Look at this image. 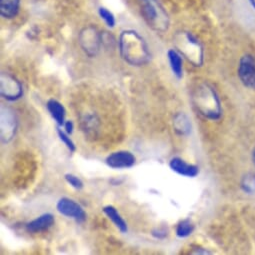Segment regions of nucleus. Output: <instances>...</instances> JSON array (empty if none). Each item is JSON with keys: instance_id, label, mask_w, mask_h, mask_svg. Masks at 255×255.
<instances>
[{"instance_id": "393cba45", "label": "nucleus", "mask_w": 255, "mask_h": 255, "mask_svg": "<svg viewBox=\"0 0 255 255\" xmlns=\"http://www.w3.org/2000/svg\"><path fill=\"white\" fill-rule=\"evenodd\" d=\"M252 161H253V164L255 165V147L253 148V151H252Z\"/></svg>"}, {"instance_id": "9d476101", "label": "nucleus", "mask_w": 255, "mask_h": 255, "mask_svg": "<svg viewBox=\"0 0 255 255\" xmlns=\"http://www.w3.org/2000/svg\"><path fill=\"white\" fill-rule=\"evenodd\" d=\"M169 167L181 176L194 178L199 174V167L195 164L187 163L181 157H172L169 161Z\"/></svg>"}, {"instance_id": "412c9836", "label": "nucleus", "mask_w": 255, "mask_h": 255, "mask_svg": "<svg viewBox=\"0 0 255 255\" xmlns=\"http://www.w3.org/2000/svg\"><path fill=\"white\" fill-rule=\"evenodd\" d=\"M99 15L105 21L107 26L114 27V25H115V18H114V15L109 10H107L106 8L101 7V8H99Z\"/></svg>"}, {"instance_id": "b1692460", "label": "nucleus", "mask_w": 255, "mask_h": 255, "mask_svg": "<svg viewBox=\"0 0 255 255\" xmlns=\"http://www.w3.org/2000/svg\"><path fill=\"white\" fill-rule=\"evenodd\" d=\"M210 253H211V252L207 251V250L204 249V248H196L195 251L192 252V254H210Z\"/></svg>"}, {"instance_id": "20e7f679", "label": "nucleus", "mask_w": 255, "mask_h": 255, "mask_svg": "<svg viewBox=\"0 0 255 255\" xmlns=\"http://www.w3.org/2000/svg\"><path fill=\"white\" fill-rule=\"evenodd\" d=\"M237 74L241 83L248 89L255 90V58L251 54L241 56Z\"/></svg>"}, {"instance_id": "a878e982", "label": "nucleus", "mask_w": 255, "mask_h": 255, "mask_svg": "<svg viewBox=\"0 0 255 255\" xmlns=\"http://www.w3.org/2000/svg\"><path fill=\"white\" fill-rule=\"evenodd\" d=\"M248 1H249L250 5L255 9V0H248Z\"/></svg>"}, {"instance_id": "ddd939ff", "label": "nucleus", "mask_w": 255, "mask_h": 255, "mask_svg": "<svg viewBox=\"0 0 255 255\" xmlns=\"http://www.w3.org/2000/svg\"><path fill=\"white\" fill-rule=\"evenodd\" d=\"M104 214L113 222V224L120 230L122 233H126L128 230L127 227L126 221L123 219V217L120 215V213L117 211V209L113 205H106L103 207Z\"/></svg>"}, {"instance_id": "4be33fe9", "label": "nucleus", "mask_w": 255, "mask_h": 255, "mask_svg": "<svg viewBox=\"0 0 255 255\" xmlns=\"http://www.w3.org/2000/svg\"><path fill=\"white\" fill-rule=\"evenodd\" d=\"M155 238L157 239H163L167 236L168 234V230L165 227H160V228H156L152 231L151 233Z\"/></svg>"}, {"instance_id": "f3484780", "label": "nucleus", "mask_w": 255, "mask_h": 255, "mask_svg": "<svg viewBox=\"0 0 255 255\" xmlns=\"http://www.w3.org/2000/svg\"><path fill=\"white\" fill-rule=\"evenodd\" d=\"M194 225L189 219L181 220L176 227V236L179 238H186L192 234Z\"/></svg>"}, {"instance_id": "f257e3e1", "label": "nucleus", "mask_w": 255, "mask_h": 255, "mask_svg": "<svg viewBox=\"0 0 255 255\" xmlns=\"http://www.w3.org/2000/svg\"><path fill=\"white\" fill-rule=\"evenodd\" d=\"M119 48L122 58L131 65H144L150 59V53L144 39L134 30H125L121 33Z\"/></svg>"}, {"instance_id": "423d86ee", "label": "nucleus", "mask_w": 255, "mask_h": 255, "mask_svg": "<svg viewBox=\"0 0 255 255\" xmlns=\"http://www.w3.org/2000/svg\"><path fill=\"white\" fill-rule=\"evenodd\" d=\"M0 93L8 101H15L22 97L23 88L20 81L8 73H1L0 78Z\"/></svg>"}, {"instance_id": "dca6fc26", "label": "nucleus", "mask_w": 255, "mask_h": 255, "mask_svg": "<svg viewBox=\"0 0 255 255\" xmlns=\"http://www.w3.org/2000/svg\"><path fill=\"white\" fill-rule=\"evenodd\" d=\"M174 130L179 135H188L191 131L190 119L183 113H179L174 117L173 121Z\"/></svg>"}, {"instance_id": "a211bd4d", "label": "nucleus", "mask_w": 255, "mask_h": 255, "mask_svg": "<svg viewBox=\"0 0 255 255\" xmlns=\"http://www.w3.org/2000/svg\"><path fill=\"white\" fill-rule=\"evenodd\" d=\"M241 189L250 195L255 194V174L254 173H247L245 174L240 182Z\"/></svg>"}, {"instance_id": "2eb2a0df", "label": "nucleus", "mask_w": 255, "mask_h": 255, "mask_svg": "<svg viewBox=\"0 0 255 255\" xmlns=\"http://www.w3.org/2000/svg\"><path fill=\"white\" fill-rule=\"evenodd\" d=\"M167 57H168L170 68L173 74L178 79H181L183 77V65H182L181 54L174 49H170L167 52Z\"/></svg>"}, {"instance_id": "f8f14e48", "label": "nucleus", "mask_w": 255, "mask_h": 255, "mask_svg": "<svg viewBox=\"0 0 255 255\" xmlns=\"http://www.w3.org/2000/svg\"><path fill=\"white\" fill-rule=\"evenodd\" d=\"M46 107H47V110L50 113L51 117L57 123V125L59 127H63V125L66 121L65 120L66 111H65L63 104H61L59 101H57L55 99H49L46 103Z\"/></svg>"}, {"instance_id": "7ed1b4c3", "label": "nucleus", "mask_w": 255, "mask_h": 255, "mask_svg": "<svg viewBox=\"0 0 255 255\" xmlns=\"http://www.w3.org/2000/svg\"><path fill=\"white\" fill-rule=\"evenodd\" d=\"M178 51L192 64L200 66L203 63V48L199 40L191 33H183L177 40Z\"/></svg>"}, {"instance_id": "39448f33", "label": "nucleus", "mask_w": 255, "mask_h": 255, "mask_svg": "<svg viewBox=\"0 0 255 255\" xmlns=\"http://www.w3.org/2000/svg\"><path fill=\"white\" fill-rule=\"evenodd\" d=\"M0 136L3 143H8L15 135L17 128V119L12 109L8 107H1V116H0Z\"/></svg>"}, {"instance_id": "aec40b11", "label": "nucleus", "mask_w": 255, "mask_h": 255, "mask_svg": "<svg viewBox=\"0 0 255 255\" xmlns=\"http://www.w3.org/2000/svg\"><path fill=\"white\" fill-rule=\"evenodd\" d=\"M64 178H65L66 182H67L71 187H73L74 189L80 190V189H82L83 186H84L83 181H82L78 176H76V175H74V174L67 173V174H65Z\"/></svg>"}, {"instance_id": "4468645a", "label": "nucleus", "mask_w": 255, "mask_h": 255, "mask_svg": "<svg viewBox=\"0 0 255 255\" xmlns=\"http://www.w3.org/2000/svg\"><path fill=\"white\" fill-rule=\"evenodd\" d=\"M20 0H0V13L4 18H13L19 10Z\"/></svg>"}, {"instance_id": "6ab92c4d", "label": "nucleus", "mask_w": 255, "mask_h": 255, "mask_svg": "<svg viewBox=\"0 0 255 255\" xmlns=\"http://www.w3.org/2000/svg\"><path fill=\"white\" fill-rule=\"evenodd\" d=\"M57 134H58V137L61 140V142L66 146V148L70 152H74L76 149V146H75V143L73 142V140L70 138V135L65 130H62L60 127H57Z\"/></svg>"}, {"instance_id": "6e6552de", "label": "nucleus", "mask_w": 255, "mask_h": 255, "mask_svg": "<svg viewBox=\"0 0 255 255\" xmlns=\"http://www.w3.org/2000/svg\"><path fill=\"white\" fill-rule=\"evenodd\" d=\"M135 156L126 150H120L111 153L106 158V164L113 169L130 168L135 164Z\"/></svg>"}, {"instance_id": "0eeeda50", "label": "nucleus", "mask_w": 255, "mask_h": 255, "mask_svg": "<svg viewBox=\"0 0 255 255\" xmlns=\"http://www.w3.org/2000/svg\"><path fill=\"white\" fill-rule=\"evenodd\" d=\"M56 209L60 214L68 218H72L79 223L84 222L86 220V213L83 207L71 198H60L56 204Z\"/></svg>"}, {"instance_id": "1a4fd4ad", "label": "nucleus", "mask_w": 255, "mask_h": 255, "mask_svg": "<svg viewBox=\"0 0 255 255\" xmlns=\"http://www.w3.org/2000/svg\"><path fill=\"white\" fill-rule=\"evenodd\" d=\"M80 44L83 48V50L90 56H93L97 53L99 50L100 45V36L95 28L93 27H87L85 28L80 36H79Z\"/></svg>"}, {"instance_id": "9b49d317", "label": "nucleus", "mask_w": 255, "mask_h": 255, "mask_svg": "<svg viewBox=\"0 0 255 255\" xmlns=\"http://www.w3.org/2000/svg\"><path fill=\"white\" fill-rule=\"evenodd\" d=\"M55 222L51 213H44L26 224V230L29 233H40L49 229Z\"/></svg>"}, {"instance_id": "f03ea898", "label": "nucleus", "mask_w": 255, "mask_h": 255, "mask_svg": "<svg viewBox=\"0 0 255 255\" xmlns=\"http://www.w3.org/2000/svg\"><path fill=\"white\" fill-rule=\"evenodd\" d=\"M195 109L205 118L218 120L222 115V106L216 90L207 83H202L192 93Z\"/></svg>"}, {"instance_id": "5701e85b", "label": "nucleus", "mask_w": 255, "mask_h": 255, "mask_svg": "<svg viewBox=\"0 0 255 255\" xmlns=\"http://www.w3.org/2000/svg\"><path fill=\"white\" fill-rule=\"evenodd\" d=\"M63 128H64V130H65L69 135H71L72 132H73V130H74V123H73L71 120H67V121H65V123H64V125H63Z\"/></svg>"}]
</instances>
